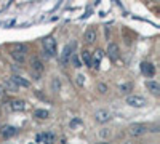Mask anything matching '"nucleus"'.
<instances>
[{"instance_id": "f257e3e1", "label": "nucleus", "mask_w": 160, "mask_h": 144, "mask_svg": "<svg viewBox=\"0 0 160 144\" xmlns=\"http://www.w3.org/2000/svg\"><path fill=\"white\" fill-rule=\"evenodd\" d=\"M43 62L40 61L37 56H34L31 59V74L34 77V80H40L42 78V74H43Z\"/></svg>"}, {"instance_id": "f03ea898", "label": "nucleus", "mask_w": 160, "mask_h": 144, "mask_svg": "<svg viewBox=\"0 0 160 144\" xmlns=\"http://www.w3.org/2000/svg\"><path fill=\"white\" fill-rule=\"evenodd\" d=\"M125 102L128 104V106L136 107V109H141V107H144L146 104H148L146 98H142V96H139V95H128L127 99H125Z\"/></svg>"}, {"instance_id": "7ed1b4c3", "label": "nucleus", "mask_w": 160, "mask_h": 144, "mask_svg": "<svg viewBox=\"0 0 160 144\" xmlns=\"http://www.w3.org/2000/svg\"><path fill=\"white\" fill-rule=\"evenodd\" d=\"M43 45V51L51 58V56H56V40L53 37H45L42 40Z\"/></svg>"}, {"instance_id": "20e7f679", "label": "nucleus", "mask_w": 160, "mask_h": 144, "mask_svg": "<svg viewBox=\"0 0 160 144\" xmlns=\"http://www.w3.org/2000/svg\"><path fill=\"white\" fill-rule=\"evenodd\" d=\"M149 127L146 123H131L128 127V133L130 136H142L144 133H148Z\"/></svg>"}, {"instance_id": "39448f33", "label": "nucleus", "mask_w": 160, "mask_h": 144, "mask_svg": "<svg viewBox=\"0 0 160 144\" xmlns=\"http://www.w3.org/2000/svg\"><path fill=\"white\" fill-rule=\"evenodd\" d=\"M111 119H112V114L109 111H106V109H101V111L95 112V120L98 123H108Z\"/></svg>"}, {"instance_id": "423d86ee", "label": "nucleus", "mask_w": 160, "mask_h": 144, "mask_svg": "<svg viewBox=\"0 0 160 144\" xmlns=\"http://www.w3.org/2000/svg\"><path fill=\"white\" fill-rule=\"evenodd\" d=\"M0 135H2L5 139L13 138V136H16V135H18V128H16V127H13V125H3L2 128H0Z\"/></svg>"}, {"instance_id": "0eeeda50", "label": "nucleus", "mask_w": 160, "mask_h": 144, "mask_svg": "<svg viewBox=\"0 0 160 144\" xmlns=\"http://www.w3.org/2000/svg\"><path fill=\"white\" fill-rule=\"evenodd\" d=\"M10 80L15 83V87L16 88H29L31 87V82L28 80V78H24V77H21V75H13Z\"/></svg>"}, {"instance_id": "6e6552de", "label": "nucleus", "mask_w": 160, "mask_h": 144, "mask_svg": "<svg viewBox=\"0 0 160 144\" xmlns=\"http://www.w3.org/2000/svg\"><path fill=\"white\" fill-rule=\"evenodd\" d=\"M141 72H142L146 77H154V75H155V66H154L152 62L142 61V62H141Z\"/></svg>"}, {"instance_id": "1a4fd4ad", "label": "nucleus", "mask_w": 160, "mask_h": 144, "mask_svg": "<svg viewBox=\"0 0 160 144\" xmlns=\"http://www.w3.org/2000/svg\"><path fill=\"white\" fill-rule=\"evenodd\" d=\"M37 141L40 142H45V144H55L56 142V136L55 133H51V132H47V133H42V135H38L37 136Z\"/></svg>"}, {"instance_id": "9d476101", "label": "nucleus", "mask_w": 160, "mask_h": 144, "mask_svg": "<svg viewBox=\"0 0 160 144\" xmlns=\"http://www.w3.org/2000/svg\"><path fill=\"white\" fill-rule=\"evenodd\" d=\"M106 53L109 55V58H111L112 61H117L118 56H120V48H118L117 43H109V45H108V51H106Z\"/></svg>"}, {"instance_id": "9b49d317", "label": "nucleus", "mask_w": 160, "mask_h": 144, "mask_svg": "<svg viewBox=\"0 0 160 144\" xmlns=\"http://www.w3.org/2000/svg\"><path fill=\"white\" fill-rule=\"evenodd\" d=\"M146 88H148L154 96H158L160 95V85L155 80H148V82H146Z\"/></svg>"}, {"instance_id": "f8f14e48", "label": "nucleus", "mask_w": 160, "mask_h": 144, "mask_svg": "<svg viewBox=\"0 0 160 144\" xmlns=\"http://www.w3.org/2000/svg\"><path fill=\"white\" fill-rule=\"evenodd\" d=\"M10 107H11V111H13V112L24 111V107H26V101H22V99H15V101H11Z\"/></svg>"}, {"instance_id": "ddd939ff", "label": "nucleus", "mask_w": 160, "mask_h": 144, "mask_svg": "<svg viewBox=\"0 0 160 144\" xmlns=\"http://www.w3.org/2000/svg\"><path fill=\"white\" fill-rule=\"evenodd\" d=\"M95 40H96V31L93 29V27H88L85 31V42L87 43H93Z\"/></svg>"}, {"instance_id": "4468645a", "label": "nucleus", "mask_w": 160, "mask_h": 144, "mask_svg": "<svg viewBox=\"0 0 160 144\" xmlns=\"http://www.w3.org/2000/svg\"><path fill=\"white\" fill-rule=\"evenodd\" d=\"M102 56H104V53H102V50H96V53H95V58L91 59V67H99V62H101V59H102Z\"/></svg>"}, {"instance_id": "2eb2a0df", "label": "nucleus", "mask_w": 160, "mask_h": 144, "mask_svg": "<svg viewBox=\"0 0 160 144\" xmlns=\"http://www.w3.org/2000/svg\"><path fill=\"white\" fill-rule=\"evenodd\" d=\"M71 59V45H66L62 50V55H61V62L62 64H68Z\"/></svg>"}, {"instance_id": "dca6fc26", "label": "nucleus", "mask_w": 160, "mask_h": 144, "mask_svg": "<svg viewBox=\"0 0 160 144\" xmlns=\"http://www.w3.org/2000/svg\"><path fill=\"white\" fill-rule=\"evenodd\" d=\"M61 88V80H59V77H53L51 78V90L55 91V93H58Z\"/></svg>"}, {"instance_id": "f3484780", "label": "nucleus", "mask_w": 160, "mask_h": 144, "mask_svg": "<svg viewBox=\"0 0 160 144\" xmlns=\"http://www.w3.org/2000/svg\"><path fill=\"white\" fill-rule=\"evenodd\" d=\"M13 51H18V53H21V55H26V53H28V45L16 43L15 47H13Z\"/></svg>"}, {"instance_id": "a211bd4d", "label": "nucleus", "mask_w": 160, "mask_h": 144, "mask_svg": "<svg viewBox=\"0 0 160 144\" xmlns=\"http://www.w3.org/2000/svg\"><path fill=\"white\" fill-rule=\"evenodd\" d=\"M34 115L37 117V119H48V115H50V112L48 111H45V109H37L35 112H34Z\"/></svg>"}, {"instance_id": "6ab92c4d", "label": "nucleus", "mask_w": 160, "mask_h": 144, "mask_svg": "<svg viewBox=\"0 0 160 144\" xmlns=\"http://www.w3.org/2000/svg\"><path fill=\"white\" fill-rule=\"evenodd\" d=\"M82 61L87 64L88 67H91V55H90V51H87V50L82 51Z\"/></svg>"}, {"instance_id": "aec40b11", "label": "nucleus", "mask_w": 160, "mask_h": 144, "mask_svg": "<svg viewBox=\"0 0 160 144\" xmlns=\"http://www.w3.org/2000/svg\"><path fill=\"white\" fill-rule=\"evenodd\" d=\"M69 61H72V64H74V67H82V61H80V58L77 56V55H71V59Z\"/></svg>"}, {"instance_id": "412c9836", "label": "nucleus", "mask_w": 160, "mask_h": 144, "mask_svg": "<svg viewBox=\"0 0 160 144\" xmlns=\"http://www.w3.org/2000/svg\"><path fill=\"white\" fill-rule=\"evenodd\" d=\"M11 56L15 58V59H16L18 62H24V59H26V56H24V55L18 53V51H13V50H11Z\"/></svg>"}, {"instance_id": "4be33fe9", "label": "nucleus", "mask_w": 160, "mask_h": 144, "mask_svg": "<svg viewBox=\"0 0 160 144\" xmlns=\"http://www.w3.org/2000/svg\"><path fill=\"white\" fill-rule=\"evenodd\" d=\"M131 83H122L118 87V90H120V93H128V91H131Z\"/></svg>"}, {"instance_id": "5701e85b", "label": "nucleus", "mask_w": 160, "mask_h": 144, "mask_svg": "<svg viewBox=\"0 0 160 144\" xmlns=\"http://www.w3.org/2000/svg\"><path fill=\"white\" fill-rule=\"evenodd\" d=\"M75 83H77L78 87H83V85H85V75H83V74H77Z\"/></svg>"}, {"instance_id": "b1692460", "label": "nucleus", "mask_w": 160, "mask_h": 144, "mask_svg": "<svg viewBox=\"0 0 160 144\" xmlns=\"http://www.w3.org/2000/svg\"><path fill=\"white\" fill-rule=\"evenodd\" d=\"M99 136H101V138H108V136H111V130H108V128H102L101 132H99Z\"/></svg>"}, {"instance_id": "393cba45", "label": "nucleus", "mask_w": 160, "mask_h": 144, "mask_svg": "<svg viewBox=\"0 0 160 144\" xmlns=\"http://www.w3.org/2000/svg\"><path fill=\"white\" fill-rule=\"evenodd\" d=\"M78 125H82V119H74V120L71 122V128H75V127H78Z\"/></svg>"}, {"instance_id": "a878e982", "label": "nucleus", "mask_w": 160, "mask_h": 144, "mask_svg": "<svg viewBox=\"0 0 160 144\" xmlns=\"http://www.w3.org/2000/svg\"><path fill=\"white\" fill-rule=\"evenodd\" d=\"M106 90H108V88H106V85L104 83H99V91H101V93H106Z\"/></svg>"}, {"instance_id": "bb28decb", "label": "nucleus", "mask_w": 160, "mask_h": 144, "mask_svg": "<svg viewBox=\"0 0 160 144\" xmlns=\"http://www.w3.org/2000/svg\"><path fill=\"white\" fill-rule=\"evenodd\" d=\"M3 93H5V88L0 85V96H3Z\"/></svg>"}, {"instance_id": "cd10ccee", "label": "nucleus", "mask_w": 160, "mask_h": 144, "mask_svg": "<svg viewBox=\"0 0 160 144\" xmlns=\"http://www.w3.org/2000/svg\"><path fill=\"white\" fill-rule=\"evenodd\" d=\"M96 144H109V142H96Z\"/></svg>"}]
</instances>
